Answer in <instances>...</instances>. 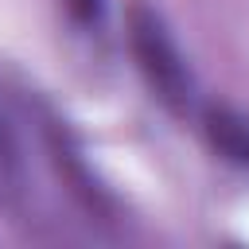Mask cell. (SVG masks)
I'll return each mask as SVG.
<instances>
[{
    "label": "cell",
    "instance_id": "4",
    "mask_svg": "<svg viewBox=\"0 0 249 249\" xmlns=\"http://www.w3.org/2000/svg\"><path fill=\"white\" fill-rule=\"evenodd\" d=\"M12 160H16V148H12V132H8V124L0 121V171H4V167H12Z\"/></svg>",
    "mask_w": 249,
    "mask_h": 249
},
{
    "label": "cell",
    "instance_id": "2",
    "mask_svg": "<svg viewBox=\"0 0 249 249\" xmlns=\"http://www.w3.org/2000/svg\"><path fill=\"white\" fill-rule=\"evenodd\" d=\"M202 128H206V140L214 144L218 156H226L237 167H249V121L237 109L206 105L202 109Z\"/></svg>",
    "mask_w": 249,
    "mask_h": 249
},
{
    "label": "cell",
    "instance_id": "3",
    "mask_svg": "<svg viewBox=\"0 0 249 249\" xmlns=\"http://www.w3.org/2000/svg\"><path fill=\"white\" fill-rule=\"evenodd\" d=\"M62 8H66V16H70L82 31L97 27L101 16H105V0H62Z\"/></svg>",
    "mask_w": 249,
    "mask_h": 249
},
{
    "label": "cell",
    "instance_id": "1",
    "mask_svg": "<svg viewBox=\"0 0 249 249\" xmlns=\"http://www.w3.org/2000/svg\"><path fill=\"white\" fill-rule=\"evenodd\" d=\"M124 35H128L132 62H136L140 78L148 82L152 97H160L179 117L191 113L198 101V82H195L187 54L179 51L171 27L163 23V16L148 4H132L128 19H124Z\"/></svg>",
    "mask_w": 249,
    "mask_h": 249
}]
</instances>
